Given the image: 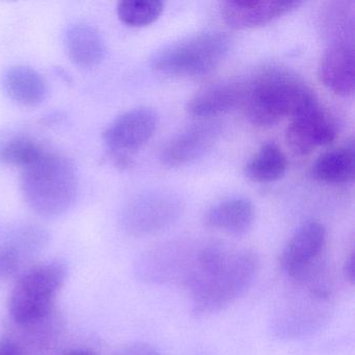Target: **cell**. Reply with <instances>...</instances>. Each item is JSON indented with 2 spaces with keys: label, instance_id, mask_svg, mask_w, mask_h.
Listing matches in <instances>:
<instances>
[{
  "label": "cell",
  "instance_id": "5",
  "mask_svg": "<svg viewBox=\"0 0 355 355\" xmlns=\"http://www.w3.org/2000/svg\"><path fill=\"white\" fill-rule=\"evenodd\" d=\"M66 278L67 268L61 261L33 266L20 274L8 302L13 321L21 326L44 321L51 315Z\"/></svg>",
  "mask_w": 355,
  "mask_h": 355
},
{
  "label": "cell",
  "instance_id": "24",
  "mask_svg": "<svg viewBox=\"0 0 355 355\" xmlns=\"http://www.w3.org/2000/svg\"><path fill=\"white\" fill-rule=\"evenodd\" d=\"M112 355H163L159 349L145 342H134L124 345Z\"/></svg>",
  "mask_w": 355,
  "mask_h": 355
},
{
  "label": "cell",
  "instance_id": "27",
  "mask_svg": "<svg viewBox=\"0 0 355 355\" xmlns=\"http://www.w3.org/2000/svg\"><path fill=\"white\" fill-rule=\"evenodd\" d=\"M62 355H96V353L93 352L90 349L78 348L67 351Z\"/></svg>",
  "mask_w": 355,
  "mask_h": 355
},
{
  "label": "cell",
  "instance_id": "11",
  "mask_svg": "<svg viewBox=\"0 0 355 355\" xmlns=\"http://www.w3.org/2000/svg\"><path fill=\"white\" fill-rule=\"evenodd\" d=\"M336 128L319 101L309 105L291 118L286 139L296 155H307L319 147L334 142Z\"/></svg>",
  "mask_w": 355,
  "mask_h": 355
},
{
  "label": "cell",
  "instance_id": "9",
  "mask_svg": "<svg viewBox=\"0 0 355 355\" xmlns=\"http://www.w3.org/2000/svg\"><path fill=\"white\" fill-rule=\"evenodd\" d=\"M195 249L182 245H165L143 253L135 263V274L146 284L182 286L190 269Z\"/></svg>",
  "mask_w": 355,
  "mask_h": 355
},
{
  "label": "cell",
  "instance_id": "10",
  "mask_svg": "<svg viewBox=\"0 0 355 355\" xmlns=\"http://www.w3.org/2000/svg\"><path fill=\"white\" fill-rule=\"evenodd\" d=\"M157 115L150 107H136L116 118L103 132V140L112 153L130 155L153 138Z\"/></svg>",
  "mask_w": 355,
  "mask_h": 355
},
{
  "label": "cell",
  "instance_id": "15",
  "mask_svg": "<svg viewBox=\"0 0 355 355\" xmlns=\"http://www.w3.org/2000/svg\"><path fill=\"white\" fill-rule=\"evenodd\" d=\"M354 51L348 43L330 45L319 66V78L322 84L340 96L348 97L354 93Z\"/></svg>",
  "mask_w": 355,
  "mask_h": 355
},
{
  "label": "cell",
  "instance_id": "6",
  "mask_svg": "<svg viewBox=\"0 0 355 355\" xmlns=\"http://www.w3.org/2000/svg\"><path fill=\"white\" fill-rule=\"evenodd\" d=\"M299 286H304L305 293L286 301L270 320V334L278 340L313 336L329 321L331 292L325 278Z\"/></svg>",
  "mask_w": 355,
  "mask_h": 355
},
{
  "label": "cell",
  "instance_id": "22",
  "mask_svg": "<svg viewBox=\"0 0 355 355\" xmlns=\"http://www.w3.org/2000/svg\"><path fill=\"white\" fill-rule=\"evenodd\" d=\"M44 149L28 137H16L0 146V163L22 170L38 161Z\"/></svg>",
  "mask_w": 355,
  "mask_h": 355
},
{
  "label": "cell",
  "instance_id": "14",
  "mask_svg": "<svg viewBox=\"0 0 355 355\" xmlns=\"http://www.w3.org/2000/svg\"><path fill=\"white\" fill-rule=\"evenodd\" d=\"M221 128L216 123L192 126L174 137L161 153V161L168 167H180L202 157L217 142Z\"/></svg>",
  "mask_w": 355,
  "mask_h": 355
},
{
  "label": "cell",
  "instance_id": "12",
  "mask_svg": "<svg viewBox=\"0 0 355 355\" xmlns=\"http://www.w3.org/2000/svg\"><path fill=\"white\" fill-rule=\"evenodd\" d=\"M49 234L38 226H26L0 246V284L28 270L46 247Z\"/></svg>",
  "mask_w": 355,
  "mask_h": 355
},
{
  "label": "cell",
  "instance_id": "7",
  "mask_svg": "<svg viewBox=\"0 0 355 355\" xmlns=\"http://www.w3.org/2000/svg\"><path fill=\"white\" fill-rule=\"evenodd\" d=\"M184 211L182 199L167 191H149L128 201L120 214V226L128 236H146L175 223Z\"/></svg>",
  "mask_w": 355,
  "mask_h": 355
},
{
  "label": "cell",
  "instance_id": "16",
  "mask_svg": "<svg viewBox=\"0 0 355 355\" xmlns=\"http://www.w3.org/2000/svg\"><path fill=\"white\" fill-rule=\"evenodd\" d=\"M243 85L234 80L214 83L199 90L187 105V111L198 119L230 111L242 101Z\"/></svg>",
  "mask_w": 355,
  "mask_h": 355
},
{
  "label": "cell",
  "instance_id": "17",
  "mask_svg": "<svg viewBox=\"0 0 355 355\" xmlns=\"http://www.w3.org/2000/svg\"><path fill=\"white\" fill-rule=\"evenodd\" d=\"M255 209L252 202L242 197L225 199L211 207L203 217L207 227L234 236H242L252 227Z\"/></svg>",
  "mask_w": 355,
  "mask_h": 355
},
{
  "label": "cell",
  "instance_id": "21",
  "mask_svg": "<svg viewBox=\"0 0 355 355\" xmlns=\"http://www.w3.org/2000/svg\"><path fill=\"white\" fill-rule=\"evenodd\" d=\"M288 159L275 143H266L245 167L249 180L261 184L277 182L286 174Z\"/></svg>",
  "mask_w": 355,
  "mask_h": 355
},
{
  "label": "cell",
  "instance_id": "20",
  "mask_svg": "<svg viewBox=\"0 0 355 355\" xmlns=\"http://www.w3.org/2000/svg\"><path fill=\"white\" fill-rule=\"evenodd\" d=\"M354 157L353 145L327 151L313 163L311 175L318 182L327 184L352 182L355 174Z\"/></svg>",
  "mask_w": 355,
  "mask_h": 355
},
{
  "label": "cell",
  "instance_id": "2",
  "mask_svg": "<svg viewBox=\"0 0 355 355\" xmlns=\"http://www.w3.org/2000/svg\"><path fill=\"white\" fill-rule=\"evenodd\" d=\"M317 101L313 91L300 78L280 68H268L243 86L241 103L251 123L271 126Z\"/></svg>",
  "mask_w": 355,
  "mask_h": 355
},
{
  "label": "cell",
  "instance_id": "19",
  "mask_svg": "<svg viewBox=\"0 0 355 355\" xmlns=\"http://www.w3.org/2000/svg\"><path fill=\"white\" fill-rule=\"evenodd\" d=\"M3 88L6 94L24 107H37L47 96L44 78L34 68L13 66L3 73Z\"/></svg>",
  "mask_w": 355,
  "mask_h": 355
},
{
  "label": "cell",
  "instance_id": "23",
  "mask_svg": "<svg viewBox=\"0 0 355 355\" xmlns=\"http://www.w3.org/2000/svg\"><path fill=\"white\" fill-rule=\"evenodd\" d=\"M164 11L162 1L128 0L120 1L117 15L120 21L130 28H144L159 19Z\"/></svg>",
  "mask_w": 355,
  "mask_h": 355
},
{
  "label": "cell",
  "instance_id": "18",
  "mask_svg": "<svg viewBox=\"0 0 355 355\" xmlns=\"http://www.w3.org/2000/svg\"><path fill=\"white\" fill-rule=\"evenodd\" d=\"M64 42L70 61L80 68L96 67L107 53L101 33L89 24H76L70 26Z\"/></svg>",
  "mask_w": 355,
  "mask_h": 355
},
{
  "label": "cell",
  "instance_id": "3",
  "mask_svg": "<svg viewBox=\"0 0 355 355\" xmlns=\"http://www.w3.org/2000/svg\"><path fill=\"white\" fill-rule=\"evenodd\" d=\"M22 196L31 209L41 217L63 215L76 202L78 175L71 159L45 150L42 157L22 170Z\"/></svg>",
  "mask_w": 355,
  "mask_h": 355
},
{
  "label": "cell",
  "instance_id": "13",
  "mask_svg": "<svg viewBox=\"0 0 355 355\" xmlns=\"http://www.w3.org/2000/svg\"><path fill=\"white\" fill-rule=\"evenodd\" d=\"M299 1H226L222 5L224 22L234 30L261 28L298 9Z\"/></svg>",
  "mask_w": 355,
  "mask_h": 355
},
{
  "label": "cell",
  "instance_id": "8",
  "mask_svg": "<svg viewBox=\"0 0 355 355\" xmlns=\"http://www.w3.org/2000/svg\"><path fill=\"white\" fill-rule=\"evenodd\" d=\"M326 236L325 227L319 222L303 223L291 236L280 255L284 273L299 284L321 271Z\"/></svg>",
  "mask_w": 355,
  "mask_h": 355
},
{
  "label": "cell",
  "instance_id": "1",
  "mask_svg": "<svg viewBox=\"0 0 355 355\" xmlns=\"http://www.w3.org/2000/svg\"><path fill=\"white\" fill-rule=\"evenodd\" d=\"M184 286L192 299V315L219 313L244 296L259 271V255L249 249L232 250L211 243L196 249Z\"/></svg>",
  "mask_w": 355,
  "mask_h": 355
},
{
  "label": "cell",
  "instance_id": "26",
  "mask_svg": "<svg viewBox=\"0 0 355 355\" xmlns=\"http://www.w3.org/2000/svg\"><path fill=\"white\" fill-rule=\"evenodd\" d=\"M355 259H354V251L349 254V257H347L346 261L344 263V276L346 278V280H348L349 284L351 286L354 284V275H355V267H354Z\"/></svg>",
  "mask_w": 355,
  "mask_h": 355
},
{
  "label": "cell",
  "instance_id": "4",
  "mask_svg": "<svg viewBox=\"0 0 355 355\" xmlns=\"http://www.w3.org/2000/svg\"><path fill=\"white\" fill-rule=\"evenodd\" d=\"M230 49L232 40L224 33H198L159 49L151 58V68L168 76L199 78L215 70Z\"/></svg>",
  "mask_w": 355,
  "mask_h": 355
},
{
  "label": "cell",
  "instance_id": "25",
  "mask_svg": "<svg viewBox=\"0 0 355 355\" xmlns=\"http://www.w3.org/2000/svg\"><path fill=\"white\" fill-rule=\"evenodd\" d=\"M0 355H24L21 348L13 340H0Z\"/></svg>",
  "mask_w": 355,
  "mask_h": 355
}]
</instances>
